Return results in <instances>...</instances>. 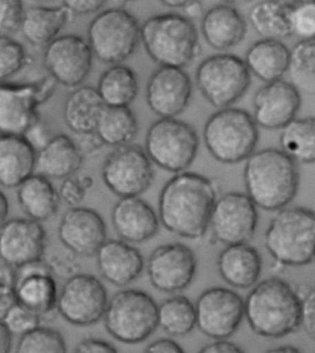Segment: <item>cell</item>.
I'll return each instance as SVG.
<instances>
[{
  "label": "cell",
  "mask_w": 315,
  "mask_h": 353,
  "mask_svg": "<svg viewBox=\"0 0 315 353\" xmlns=\"http://www.w3.org/2000/svg\"><path fill=\"white\" fill-rule=\"evenodd\" d=\"M17 303L14 288L0 287V317H3Z\"/></svg>",
  "instance_id": "obj_53"
},
{
  "label": "cell",
  "mask_w": 315,
  "mask_h": 353,
  "mask_svg": "<svg viewBox=\"0 0 315 353\" xmlns=\"http://www.w3.org/2000/svg\"><path fill=\"white\" fill-rule=\"evenodd\" d=\"M197 271L194 250L181 243L157 247L148 261L151 284L160 292H181L191 285Z\"/></svg>",
  "instance_id": "obj_17"
},
{
  "label": "cell",
  "mask_w": 315,
  "mask_h": 353,
  "mask_svg": "<svg viewBox=\"0 0 315 353\" xmlns=\"http://www.w3.org/2000/svg\"><path fill=\"white\" fill-rule=\"evenodd\" d=\"M198 353H245L238 345L234 342L227 341V339H221V341H214L211 342L202 349Z\"/></svg>",
  "instance_id": "obj_52"
},
{
  "label": "cell",
  "mask_w": 315,
  "mask_h": 353,
  "mask_svg": "<svg viewBox=\"0 0 315 353\" xmlns=\"http://www.w3.org/2000/svg\"><path fill=\"white\" fill-rule=\"evenodd\" d=\"M281 150L301 164L315 163V118L297 119L282 129Z\"/></svg>",
  "instance_id": "obj_35"
},
{
  "label": "cell",
  "mask_w": 315,
  "mask_h": 353,
  "mask_svg": "<svg viewBox=\"0 0 315 353\" xmlns=\"http://www.w3.org/2000/svg\"><path fill=\"white\" fill-rule=\"evenodd\" d=\"M192 84L183 69L160 67L149 78L146 101L161 119L176 118L185 111L191 101Z\"/></svg>",
  "instance_id": "obj_19"
},
{
  "label": "cell",
  "mask_w": 315,
  "mask_h": 353,
  "mask_svg": "<svg viewBox=\"0 0 315 353\" xmlns=\"http://www.w3.org/2000/svg\"><path fill=\"white\" fill-rule=\"evenodd\" d=\"M107 2L103 0H68L62 2L73 15H87L94 13L105 6Z\"/></svg>",
  "instance_id": "obj_49"
},
{
  "label": "cell",
  "mask_w": 315,
  "mask_h": 353,
  "mask_svg": "<svg viewBox=\"0 0 315 353\" xmlns=\"http://www.w3.org/2000/svg\"><path fill=\"white\" fill-rule=\"evenodd\" d=\"M87 41L94 56L105 64H121L135 52L141 41L137 19L122 8H111L91 21Z\"/></svg>",
  "instance_id": "obj_8"
},
{
  "label": "cell",
  "mask_w": 315,
  "mask_h": 353,
  "mask_svg": "<svg viewBox=\"0 0 315 353\" xmlns=\"http://www.w3.org/2000/svg\"><path fill=\"white\" fill-rule=\"evenodd\" d=\"M206 149L222 164L246 161L255 152L259 130L254 117L238 108H226L212 114L203 132Z\"/></svg>",
  "instance_id": "obj_6"
},
{
  "label": "cell",
  "mask_w": 315,
  "mask_h": 353,
  "mask_svg": "<svg viewBox=\"0 0 315 353\" xmlns=\"http://www.w3.org/2000/svg\"><path fill=\"white\" fill-rule=\"evenodd\" d=\"M0 206H1V221L2 224H3L7 221L8 214H9V202H8L7 197L5 196L3 192L1 194Z\"/></svg>",
  "instance_id": "obj_58"
},
{
  "label": "cell",
  "mask_w": 315,
  "mask_h": 353,
  "mask_svg": "<svg viewBox=\"0 0 315 353\" xmlns=\"http://www.w3.org/2000/svg\"><path fill=\"white\" fill-rule=\"evenodd\" d=\"M105 107L107 105L96 88L93 86L78 87L64 103L65 123L74 134L96 132Z\"/></svg>",
  "instance_id": "obj_30"
},
{
  "label": "cell",
  "mask_w": 315,
  "mask_h": 353,
  "mask_svg": "<svg viewBox=\"0 0 315 353\" xmlns=\"http://www.w3.org/2000/svg\"><path fill=\"white\" fill-rule=\"evenodd\" d=\"M16 353H67L66 342L59 330L39 327L21 336Z\"/></svg>",
  "instance_id": "obj_39"
},
{
  "label": "cell",
  "mask_w": 315,
  "mask_h": 353,
  "mask_svg": "<svg viewBox=\"0 0 315 353\" xmlns=\"http://www.w3.org/2000/svg\"><path fill=\"white\" fill-rule=\"evenodd\" d=\"M184 12L186 13V17L189 19H197L203 16V3L201 1H188L185 8H184Z\"/></svg>",
  "instance_id": "obj_56"
},
{
  "label": "cell",
  "mask_w": 315,
  "mask_h": 353,
  "mask_svg": "<svg viewBox=\"0 0 315 353\" xmlns=\"http://www.w3.org/2000/svg\"><path fill=\"white\" fill-rule=\"evenodd\" d=\"M244 61L259 80L273 83L289 72L290 50L282 41L261 39L249 48Z\"/></svg>",
  "instance_id": "obj_29"
},
{
  "label": "cell",
  "mask_w": 315,
  "mask_h": 353,
  "mask_svg": "<svg viewBox=\"0 0 315 353\" xmlns=\"http://www.w3.org/2000/svg\"><path fill=\"white\" fill-rule=\"evenodd\" d=\"M292 7L293 2L273 0L257 2L250 10V23L263 39H286L292 35L290 23Z\"/></svg>",
  "instance_id": "obj_33"
},
{
  "label": "cell",
  "mask_w": 315,
  "mask_h": 353,
  "mask_svg": "<svg viewBox=\"0 0 315 353\" xmlns=\"http://www.w3.org/2000/svg\"><path fill=\"white\" fill-rule=\"evenodd\" d=\"M14 290L19 304L41 320H52L58 311L59 294L48 262L42 259L16 268Z\"/></svg>",
  "instance_id": "obj_18"
},
{
  "label": "cell",
  "mask_w": 315,
  "mask_h": 353,
  "mask_svg": "<svg viewBox=\"0 0 315 353\" xmlns=\"http://www.w3.org/2000/svg\"><path fill=\"white\" fill-rule=\"evenodd\" d=\"M108 305L105 285L96 276L79 273L67 279L59 295L58 313L70 324L88 327L105 316Z\"/></svg>",
  "instance_id": "obj_15"
},
{
  "label": "cell",
  "mask_w": 315,
  "mask_h": 353,
  "mask_svg": "<svg viewBox=\"0 0 315 353\" xmlns=\"http://www.w3.org/2000/svg\"><path fill=\"white\" fill-rule=\"evenodd\" d=\"M83 157L72 137L66 134L55 135L50 143L37 153L35 174L48 179L65 180L80 170Z\"/></svg>",
  "instance_id": "obj_28"
},
{
  "label": "cell",
  "mask_w": 315,
  "mask_h": 353,
  "mask_svg": "<svg viewBox=\"0 0 315 353\" xmlns=\"http://www.w3.org/2000/svg\"><path fill=\"white\" fill-rule=\"evenodd\" d=\"M265 246L278 265L304 267L315 260V211L287 206L276 212L265 233Z\"/></svg>",
  "instance_id": "obj_4"
},
{
  "label": "cell",
  "mask_w": 315,
  "mask_h": 353,
  "mask_svg": "<svg viewBox=\"0 0 315 353\" xmlns=\"http://www.w3.org/2000/svg\"><path fill=\"white\" fill-rule=\"evenodd\" d=\"M72 353H119L114 345L105 339L87 338L76 345Z\"/></svg>",
  "instance_id": "obj_48"
},
{
  "label": "cell",
  "mask_w": 315,
  "mask_h": 353,
  "mask_svg": "<svg viewBox=\"0 0 315 353\" xmlns=\"http://www.w3.org/2000/svg\"><path fill=\"white\" fill-rule=\"evenodd\" d=\"M75 135L76 139L73 140L75 141L76 145H77L78 148L80 149L83 156L93 154L101 148L103 145H105L101 138L96 134V132Z\"/></svg>",
  "instance_id": "obj_50"
},
{
  "label": "cell",
  "mask_w": 315,
  "mask_h": 353,
  "mask_svg": "<svg viewBox=\"0 0 315 353\" xmlns=\"http://www.w3.org/2000/svg\"><path fill=\"white\" fill-rule=\"evenodd\" d=\"M201 94L214 108L232 107L248 91L251 72L245 61L233 54L222 53L203 59L195 72Z\"/></svg>",
  "instance_id": "obj_10"
},
{
  "label": "cell",
  "mask_w": 315,
  "mask_h": 353,
  "mask_svg": "<svg viewBox=\"0 0 315 353\" xmlns=\"http://www.w3.org/2000/svg\"><path fill=\"white\" fill-rule=\"evenodd\" d=\"M59 238L70 252L94 256L107 241V226L99 212L78 206L65 212L59 226Z\"/></svg>",
  "instance_id": "obj_21"
},
{
  "label": "cell",
  "mask_w": 315,
  "mask_h": 353,
  "mask_svg": "<svg viewBox=\"0 0 315 353\" xmlns=\"http://www.w3.org/2000/svg\"><path fill=\"white\" fill-rule=\"evenodd\" d=\"M244 301L247 323L258 336L281 339L301 327L303 296L283 279L271 276L258 282Z\"/></svg>",
  "instance_id": "obj_2"
},
{
  "label": "cell",
  "mask_w": 315,
  "mask_h": 353,
  "mask_svg": "<svg viewBox=\"0 0 315 353\" xmlns=\"http://www.w3.org/2000/svg\"><path fill=\"white\" fill-rule=\"evenodd\" d=\"M81 179V183L83 184V186L84 188H85L86 191H88V190L91 189L92 187H93L94 184V180L91 178V176H80Z\"/></svg>",
  "instance_id": "obj_60"
},
{
  "label": "cell",
  "mask_w": 315,
  "mask_h": 353,
  "mask_svg": "<svg viewBox=\"0 0 315 353\" xmlns=\"http://www.w3.org/2000/svg\"><path fill=\"white\" fill-rule=\"evenodd\" d=\"M159 327L168 335H188L197 327L195 304L185 296H174L159 306Z\"/></svg>",
  "instance_id": "obj_37"
},
{
  "label": "cell",
  "mask_w": 315,
  "mask_h": 353,
  "mask_svg": "<svg viewBox=\"0 0 315 353\" xmlns=\"http://www.w3.org/2000/svg\"><path fill=\"white\" fill-rule=\"evenodd\" d=\"M47 247V232L40 222L12 219L2 224L0 235L1 260L16 268L42 260Z\"/></svg>",
  "instance_id": "obj_22"
},
{
  "label": "cell",
  "mask_w": 315,
  "mask_h": 353,
  "mask_svg": "<svg viewBox=\"0 0 315 353\" xmlns=\"http://www.w3.org/2000/svg\"><path fill=\"white\" fill-rule=\"evenodd\" d=\"M73 17L74 15L63 5L30 8L24 15L21 34L32 46L47 48Z\"/></svg>",
  "instance_id": "obj_31"
},
{
  "label": "cell",
  "mask_w": 315,
  "mask_h": 353,
  "mask_svg": "<svg viewBox=\"0 0 315 353\" xmlns=\"http://www.w3.org/2000/svg\"><path fill=\"white\" fill-rule=\"evenodd\" d=\"M23 137L31 143L35 151L39 153L50 143L55 135L52 134L50 126L40 118L24 132Z\"/></svg>",
  "instance_id": "obj_46"
},
{
  "label": "cell",
  "mask_w": 315,
  "mask_h": 353,
  "mask_svg": "<svg viewBox=\"0 0 315 353\" xmlns=\"http://www.w3.org/2000/svg\"><path fill=\"white\" fill-rule=\"evenodd\" d=\"M246 194L257 208L278 212L294 200L300 187L298 163L281 149L255 151L243 172Z\"/></svg>",
  "instance_id": "obj_3"
},
{
  "label": "cell",
  "mask_w": 315,
  "mask_h": 353,
  "mask_svg": "<svg viewBox=\"0 0 315 353\" xmlns=\"http://www.w3.org/2000/svg\"><path fill=\"white\" fill-rule=\"evenodd\" d=\"M257 208L246 192H230L219 196L209 224L214 240L225 246L250 243L256 232Z\"/></svg>",
  "instance_id": "obj_14"
},
{
  "label": "cell",
  "mask_w": 315,
  "mask_h": 353,
  "mask_svg": "<svg viewBox=\"0 0 315 353\" xmlns=\"http://www.w3.org/2000/svg\"><path fill=\"white\" fill-rule=\"evenodd\" d=\"M111 219L116 235L126 243H141L159 232V216L140 197L121 198L114 205Z\"/></svg>",
  "instance_id": "obj_23"
},
{
  "label": "cell",
  "mask_w": 315,
  "mask_h": 353,
  "mask_svg": "<svg viewBox=\"0 0 315 353\" xmlns=\"http://www.w3.org/2000/svg\"><path fill=\"white\" fill-rule=\"evenodd\" d=\"M217 198L216 184L207 176L189 171L176 174L160 192V222L179 237L203 238L209 230Z\"/></svg>",
  "instance_id": "obj_1"
},
{
  "label": "cell",
  "mask_w": 315,
  "mask_h": 353,
  "mask_svg": "<svg viewBox=\"0 0 315 353\" xmlns=\"http://www.w3.org/2000/svg\"><path fill=\"white\" fill-rule=\"evenodd\" d=\"M292 35L300 41L315 39V1L293 2L290 15Z\"/></svg>",
  "instance_id": "obj_41"
},
{
  "label": "cell",
  "mask_w": 315,
  "mask_h": 353,
  "mask_svg": "<svg viewBox=\"0 0 315 353\" xmlns=\"http://www.w3.org/2000/svg\"><path fill=\"white\" fill-rule=\"evenodd\" d=\"M289 74L298 91L315 94V39L298 41L290 50Z\"/></svg>",
  "instance_id": "obj_38"
},
{
  "label": "cell",
  "mask_w": 315,
  "mask_h": 353,
  "mask_svg": "<svg viewBox=\"0 0 315 353\" xmlns=\"http://www.w3.org/2000/svg\"><path fill=\"white\" fill-rule=\"evenodd\" d=\"M143 353H186L185 350L173 339L160 338L148 345Z\"/></svg>",
  "instance_id": "obj_51"
},
{
  "label": "cell",
  "mask_w": 315,
  "mask_h": 353,
  "mask_svg": "<svg viewBox=\"0 0 315 353\" xmlns=\"http://www.w3.org/2000/svg\"><path fill=\"white\" fill-rule=\"evenodd\" d=\"M96 132L105 145L116 148L129 145L137 134L136 116L129 107H105Z\"/></svg>",
  "instance_id": "obj_36"
},
{
  "label": "cell",
  "mask_w": 315,
  "mask_h": 353,
  "mask_svg": "<svg viewBox=\"0 0 315 353\" xmlns=\"http://www.w3.org/2000/svg\"><path fill=\"white\" fill-rule=\"evenodd\" d=\"M74 254H55L48 261L54 276L69 279L80 272V265L75 259Z\"/></svg>",
  "instance_id": "obj_45"
},
{
  "label": "cell",
  "mask_w": 315,
  "mask_h": 353,
  "mask_svg": "<svg viewBox=\"0 0 315 353\" xmlns=\"http://www.w3.org/2000/svg\"><path fill=\"white\" fill-rule=\"evenodd\" d=\"M217 270L227 284L234 289H252L259 282L262 257L250 243L225 247L217 257Z\"/></svg>",
  "instance_id": "obj_25"
},
{
  "label": "cell",
  "mask_w": 315,
  "mask_h": 353,
  "mask_svg": "<svg viewBox=\"0 0 315 353\" xmlns=\"http://www.w3.org/2000/svg\"><path fill=\"white\" fill-rule=\"evenodd\" d=\"M18 202L29 219L45 221L55 216L61 196L50 179L34 174L18 188Z\"/></svg>",
  "instance_id": "obj_32"
},
{
  "label": "cell",
  "mask_w": 315,
  "mask_h": 353,
  "mask_svg": "<svg viewBox=\"0 0 315 353\" xmlns=\"http://www.w3.org/2000/svg\"><path fill=\"white\" fill-rule=\"evenodd\" d=\"M160 3L170 8H183L184 9L188 1H185V0H165Z\"/></svg>",
  "instance_id": "obj_59"
},
{
  "label": "cell",
  "mask_w": 315,
  "mask_h": 353,
  "mask_svg": "<svg viewBox=\"0 0 315 353\" xmlns=\"http://www.w3.org/2000/svg\"><path fill=\"white\" fill-rule=\"evenodd\" d=\"M40 322L41 319L37 314L27 310L19 303L15 304L1 317V323L6 325L13 335L23 336L31 332L35 328L39 327Z\"/></svg>",
  "instance_id": "obj_42"
},
{
  "label": "cell",
  "mask_w": 315,
  "mask_h": 353,
  "mask_svg": "<svg viewBox=\"0 0 315 353\" xmlns=\"http://www.w3.org/2000/svg\"><path fill=\"white\" fill-rule=\"evenodd\" d=\"M24 15L23 3L20 0L0 2V37H10L21 29Z\"/></svg>",
  "instance_id": "obj_43"
},
{
  "label": "cell",
  "mask_w": 315,
  "mask_h": 353,
  "mask_svg": "<svg viewBox=\"0 0 315 353\" xmlns=\"http://www.w3.org/2000/svg\"><path fill=\"white\" fill-rule=\"evenodd\" d=\"M55 79L50 75L26 83H2L0 129L2 134L23 135L40 119L38 108L53 97Z\"/></svg>",
  "instance_id": "obj_11"
},
{
  "label": "cell",
  "mask_w": 315,
  "mask_h": 353,
  "mask_svg": "<svg viewBox=\"0 0 315 353\" xmlns=\"http://www.w3.org/2000/svg\"><path fill=\"white\" fill-rule=\"evenodd\" d=\"M105 186L121 198L139 197L153 183V162L142 146H119L105 157L102 165Z\"/></svg>",
  "instance_id": "obj_12"
},
{
  "label": "cell",
  "mask_w": 315,
  "mask_h": 353,
  "mask_svg": "<svg viewBox=\"0 0 315 353\" xmlns=\"http://www.w3.org/2000/svg\"><path fill=\"white\" fill-rule=\"evenodd\" d=\"M201 30L205 42L216 50H226L243 42L247 32L243 16L232 5H216L203 14Z\"/></svg>",
  "instance_id": "obj_27"
},
{
  "label": "cell",
  "mask_w": 315,
  "mask_h": 353,
  "mask_svg": "<svg viewBox=\"0 0 315 353\" xmlns=\"http://www.w3.org/2000/svg\"><path fill=\"white\" fill-rule=\"evenodd\" d=\"M93 58L88 41L78 34H64L45 48L43 64L57 83L77 88L88 77Z\"/></svg>",
  "instance_id": "obj_16"
},
{
  "label": "cell",
  "mask_w": 315,
  "mask_h": 353,
  "mask_svg": "<svg viewBox=\"0 0 315 353\" xmlns=\"http://www.w3.org/2000/svg\"><path fill=\"white\" fill-rule=\"evenodd\" d=\"M200 140L188 122L159 119L149 127L145 151L152 162L172 173L185 172L196 159Z\"/></svg>",
  "instance_id": "obj_9"
},
{
  "label": "cell",
  "mask_w": 315,
  "mask_h": 353,
  "mask_svg": "<svg viewBox=\"0 0 315 353\" xmlns=\"http://www.w3.org/2000/svg\"><path fill=\"white\" fill-rule=\"evenodd\" d=\"M301 327L305 331L306 335L315 341V287L303 296Z\"/></svg>",
  "instance_id": "obj_47"
},
{
  "label": "cell",
  "mask_w": 315,
  "mask_h": 353,
  "mask_svg": "<svg viewBox=\"0 0 315 353\" xmlns=\"http://www.w3.org/2000/svg\"><path fill=\"white\" fill-rule=\"evenodd\" d=\"M86 190L81 183L80 176H72L65 179L59 187V196L66 205L78 208L83 202Z\"/></svg>",
  "instance_id": "obj_44"
},
{
  "label": "cell",
  "mask_w": 315,
  "mask_h": 353,
  "mask_svg": "<svg viewBox=\"0 0 315 353\" xmlns=\"http://www.w3.org/2000/svg\"><path fill=\"white\" fill-rule=\"evenodd\" d=\"M258 126L282 130L294 121L301 105L300 91L290 81L279 80L260 87L252 99Z\"/></svg>",
  "instance_id": "obj_20"
},
{
  "label": "cell",
  "mask_w": 315,
  "mask_h": 353,
  "mask_svg": "<svg viewBox=\"0 0 315 353\" xmlns=\"http://www.w3.org/2000/svg\"><path fill=\"white\" fill-rule=\"evenodd\" d=\"M197 327L214 341L229 339L245 319V301L238 292L212 287L201 293L196 303Z\"/></svg>",
  "instance_id": "obj_13"
},
{
  "label": "cell",
  "mask_w": 315,
  "mask_h": 353,
  "mask_svg": "<svg viewBox=\"0 0 315 353\" xmlns=\"http://www.w3.org/2000/svg\"><path fill=\"white\" fill-rule=\"evenodd\" d=\"M31 57L21 43L12 37H0V77L2 83L17 74L24 67L31 64Z\"/></svg>",
  "instance_id": "obj_40"
},
{
  "label": "cell",
  "mask_w": 315,
  "mask_h": 353,
  "mask_svg": "<svg viewBox=\"0 0 315 353\" xmlns=\"http://www.w3.org/2000/svg\"><path fill=\"white\" fill-rule=\"evenodd\" d=\"M96 256L103 278L115 286H127L136 281L145 268L139 250L122 240L105 241Z\"/></svg>",
  "instance_id": "obj_24"
},
{
  "label": "cell",
  "mask_w": 315,
  "mask_h": 353,
  "mask_svg": "<svg viewBox=\"0 0 315 353\" xmlns=\"http://www.w3.org/2000/svg\"><path fill=\"white\" fill-rule=\"evenodd\" d=\"M37 152L23 135L1 134L0 139V183L16 188L35 174Z\"/></svg>",
  "instance_id": "obj_26"
},
{
  "label": "cell",
  "mask_w": 315,
  "mask_h": 353,
  "mask_svg": "<svg viewBox=\"0 0 315 353\" xmlns=\"http://www.w3.org/2000/svg\"><path fill=\"white\" fill-rule=\"evenodd\" d=\"M265 353H303L298 347L292 345H282V346L273 347L268 350Z\"/></svg>",
  "instance_id": "obj_57"
},
{
  "label": "cell",
  "mask_w": 315,
  "mask_h": 353,
  "mask_svg": "<svg viewBox=\"0 0 315 353\" xmlns=\"http://www.w3.org/2000/svg\"><path fill=\"white\" fill-rule=\"evenodd\" d=\"M97 91L107 107L127 108L139 91L136 73L125 65H113L100 76Z\"/></svg>",
  "instance_id": "obj_34"
},
{
  "label": "cell",
  "mask_w": 315,
  "mask_h": 353,
  "mask_svg": "<svg viewBox=\"0 0 315 353\" xmlns=\"http://www.w3.org/2000/svg\"><path fill=\"white\" fill-rule=\"evenodd\" d=\"M105 327L116 341L139 344L156 331L159 324V305L143 290H121L108 301Z\"/></svg>",
  "instance_id": "obj_7"
},
{
  "label": "cell",
  "mask_w": 315,
  "mask_h": 353,
  "mask_svg": "<svg viewBox=\"0 0 315 353\" xmlns=\"http://www.w3.org/2000/svg\"><path fill=\"white\" fill-rule=\"evenodd\" d=\"M141 42L160 67L183 69L200 51L196 26L179 13H164L146 20L141 26Z\"/></svg>",
  "instance_id": "obj_5"
},
{
  "label": "cell",
  "mask_w": 315,
  "mask_h": 353,
  "mask_svg": "<svg viewBox=\"0 0 315 353\" xmlns=\"http://www.w3.org/2000/svg\"><path fill=\"white\" fill-rule=\"evenodd\" d=\"M16 282V268L1 260L0 265V287L14 288Z\"/></svg>",
  "instance_id": "obj_54"
},
{
  "label": "cell",
  "mask_w": 315,
  "mask_h": 353,
  "mask_svg": "<svg viewBox=\"0 0 315 353\" xmlns=\"http://www.w3.org/2000/svg\"><path fill=\"white\" fill-rule=\"evenodd\" d=\"M12 335L6 325L1 323V330H0V346H1V353H10L12 350Z\"/></svg>",
  "instance_id": "obj_55"
}]
</instances>
